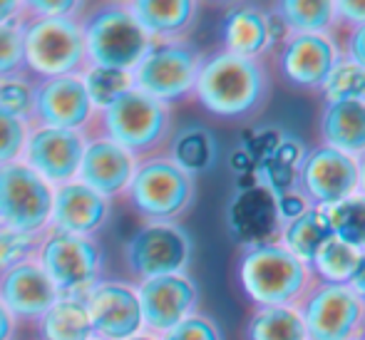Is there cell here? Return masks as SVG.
<instances>
[{"label": "cell", "mask_w": 365, "mask_h": 340, "mask_svg": "<svg viewBox=\"0 0 365 340\" xmlns=\"http://www.w3.org/2000/svg\"><path fill=\"white\" fill-rule=\"evenodd\" d=\"M274 80L264 60L219 53L204 58L194 95L209 115L219 120H246L259 115L271 100Z\"/></svg>", "instance_id": "1"}, {"label": "cell", "mask_w": 365, "mask_h": 340, "mask_svg": "<svg viewBox=\"0 0 365 340\" xmlns=\"http://www.w3.org/2000/svg\"><path fill=\"white\" fill-rule=\"evenodd\" d=\"M239 283L256 308L301 306L316 278L311 266L289 254L279 241L251 244L239 259Z\"/></svg>", "instance_id": "2"}, {"label": "cell", "mask_w": 365, "mask_h": 340, "mask_svg": "<svg viewBox=\"0 0 365 340\" xmlns=\"http://www.w3.org/2000/svg\"><path fill=\"white\" fill-rule=\"evenodd\" d=\"M85 55L92 68L132 72L152 48V38L137 25L127 5H107L82 30Z\"/></svg>", "instance_id": "3"}, {"label": "cell", "mask_w": 365, "mask_h": 340, "mask_svg": "<svg viewBox=\"0 0 365 340\" xmlns=\"http://www.w3.org/2000/svg\"><path fill=\"white\" fill-rule=\"evenodd\" d=\"M202 63L204 55L182 40L152 45L145 60L132 70V87L162 105L184 100L194 92Z\"/></svg>", "instance_id": "4"}, {"label": "cell", "mask_w": 365, "mask_h": 340, "mask_svg": "<svg viewBox=\"0 0 365 340\" xmlns=\"http://www.w3.org/2000/svg\"><path fill=\"white\" fill-rule=\"evenodd\" d=\"M130 202L152 221H172L194 204V177L179 169L172 159H147L135 169Z\"/></svg>", "instance_id": "5"}, {"label": "cell", "mask_w": 365, "mask_h": 340, "mask_svg": "<svg viewBox=\"0 0 365 340\" xmlns=\"http://www.w3.org/2000/svg\"><path fill=\"white\" fill-rule=\"evenodd\" d=\"M105 130L110 142L120 144L135 157L140 152L157 149L169 137L172 112L169 105H162L132 87L105 107Z\"/></svg>", "instance_id": "6"}, {"label": "cell", "mask_w": 365, "mask_h": 340, "mask_svg": "<svg viewBox=\"0 0 365 340\" xmlns=\"http://www.w3.org/2000/svg\"><path fill=\"white\" fill-rule=\"evenodd\" d=\"M25 65L43 77H70L85 65L82 28L70 18H38L23 28Z\"/></svg>", "instance_id": "7"}, {"label": "cell", "mask_w": 365, "mask_h": 340, "mask_svg": "<svg viewBox=\"0 0 365 340\" xmlns=\"http://www.w3.org/2000/svg\"><path fill=\"white\" fill-rule=\"evenodd\" d=\"M53 187L28 164L10 162L0 167V226L35 236L50 224Z\"/></svg>", "instance_id": "8"}, {"label": "cell", "mask_w": 365, "mask_h": 340, "mask_svg": "<svg viewBox=\"0 0 365 340\" xmlns=\"http://www.w3.org/2000/svg\"><path fill=\"white\" fill-rule=\"evenodd\" d=\"M298 311L308 340H356L365 326V303L351 286L313 283Z\"/></svg>", "instance_id": "9"}, {"label": "cell", "mask_w": 365, "mask_h": 340, "mask_svg": "<svg viewBox=\"0 0 365 340\" xmlns=\"http://www.w3.org/2000/svg\"><path fill=\"white\" fill-rule=\"evenodd\" d=\"M127 264L140 281L187 273L192 264V239L174 221H152L130 239Z\"/></svg>", "instance_id": "10"}, {"label": "cell", "mask_w": 365, "mask_h": 340, "mask_svg": "<svg viewBox=\"0 0 365 340\" xmlns=\"http://www.w3.org/2000/svg\"><path fill=\"white\" fill-rule=\"evenodd\" d=\"M293 192L308 206H331L358 194V159L318 144L303 154Z\"/></svg>", "instance_id": "11"}, {"label": "cell", "mask_w": 365, "mask_h": 340, "mask_svg": "<svg viewBox=\"0 0 365 340\" xmlns=\"http://www.w3.org/2000/svg\"><path fill=\"white\" fill-rule=\"evenodd\" d=\"M343 58L338 35H286L276 50V72L293 90H321Z\"/></svg>", "instance_id": "12"}, {"label": "cell", "mask_w": 365, "mask_h": 340, "mask_svg": "<svg viewBox=\"0 0 365 340\" xmlns=\"http://www.w3.org/2000/svg\"><path fill=\"white\" fill-rule=\"evenodd\" d=\"M100 249L85 236L53 231L40 246V269L48 273L58 293H87L100 273Z\"/></svg>", "instance_id": "13"}, {"label": "cell", "mask_w": 365, "mask_h": 340, "mask_svg": "<svg viewBox=\"0 0 365 340\" xmlns=\"http://www.w3.org/2000/svg\"><path fill=\"white\" fill-rule=\"evenodd\" d=\"M142 308V326L159 338L197 313L199 288L187 273L149 278L137 288Z\"/></svg>", "instance_id": "14"}, {"label": "cell", "mask_w": 365, "mask_h": 340, "mask_svg": "<svg viewBox=\"0 0 365 340\" xmlns=\"http://www.w3.org/2000/svg\"><path fill=\"white\" fill-rule=\"evenodd\" d=\"M87 316L92 323V336L102 340H127L140 336L142 308L137 288L125 283H97L87 291Z\"/></svg>", "instance_id": "15"}, {"label": "cell", "mask_w": 365, "mask_h": 340, "mask_svg": "<svg viewBox=\"0 0 365 340\" xmlns=\"http://www.w3.org/2000/svg\"><path fill=\"white\" fill-rule=\"evenodd\" d=\"M85 139L75 130L38 127L25 139V162L48 184H68L77 177L85 152Z\"/></svg>", "instance_id": "16"}, {"label": "cell", "mask_w": 365, "mask_h": 340, "mask_svg": "<svg viewBox=\"0 0 365 340\" xmlns=\"http://www.w3.org/2000/svg\"><path fill=\"white\" fill-rule=\"evenodd\" d=\"M33 115L40 127L80 130L92 117V102L82 77H50L33 90Z\"/></svg>", "instance_id": "17"}, {"label": "cell", "mask_w": 365, "mask_h": 340, "mask_svg": "<svg viewBox=\"0 0 365 340\" xmlns=\"http://www.w3.org/2000/svg\"><path fill=\"white\" fill-rule=\"evenodd\" d=\"M221 40H224V53L249 60H264V55L284 40V33L271 10L246 3L236 5L224 15Z\"/></svg>", "instance_id": "18"}, {"label": "cell", "mask_w": 365, "mask_h": 340, "mask_svg": "<svg viewBox=\"0 0 365 340\" xmlns=\"http://www.w3.org/2000/svg\"><path fill=\"white\" fill-rule=\"evenodd\" d=\"M58 298V288L35 261L25 259L0 273V303L8 308L10 316L25 321L43 318Z\"/></svg>", "instance_id": "19"}, {"label": "cell", "mask_w": 365, "mask_h": 340, "mask_svg": "<svg viewBox=\"0 0 365 340\" xmlns=\"http://www.w3.org/2000/svg\"><path fill=\"white\" fill-rule=\"evenodd\" d=\"M135 169L137 162L127 149H122L110 139H97V142L87 144L82 152L77 182L90 187L100 197H115L130 187Z\"/></svg>", "instance_id": "20"}, {"label": "cell", "mask_w": 365, "mask_h": 340, "mask_svg": "<svg viewBox=\"0 0 365 340\" xmlns=\"http://www.w3.org/2000/svg\"><path fill=\"white\" fill-rule=\"evenodd\" d=\"M229 219L231 229L246 241V246L279 241L281 226H284L279 216V194L264 182L251 184L234 199Z\"/></svg>", "instance_id": "21"}, {"label": "cell", "mask_w": 365, "mask_h": 340, "mask_svg": "<svg viewBox=\"0 0 365 340\" xmlns=\"http://www.w3.org/2000/svg\"><path fill=\"white\" fill-rule=\"evenodd\" d=\"M107 219V199L80 182H68L53 192L50 224L55 231L73 236H90Z\"/></svg>", "instance_id": "22"}, {"label": "cell", "mask_w": 365, "mask_h": 340, "mask_svg": "<svg viewBox=\"0 0 365 340\" xmlns=\"http://www.w3.org/2000/svg\"><path fill=\"white\" fill-rule=\"evenodd\" d=\"M318 135L326 147L361 159L365 154V100L323 105Z\"/></svg>", "instance_id": "23"}, {"label": "cell", "mask_w": 365, "mask_h": 340, "mask_svg": "<svg viewBox=\"0 0 365 340\" xmlns=\"http://www.w3.org/2000/svg\"><path fill=\"white\" fill-rule=\"evenodd\" d=\"M130 15L142 30L154 40L172 43L179 40L194 25L199 5L192 0H135L127 3Z\"/></svg>", "instance_id": "24"}, {"label": "cell", "mask_w": 365, "mask_h": 340, "mask_svg": "<svg viewBox=\"0 0 365 340\" xmlns=\"http://www.w3.org/2000/svg\"><path fill=\"white\" fill-rule=\"evenodd\" d=\"M271 15L286 35H336V0H279Z\"/></svg>", "instance_id": "25"}, {"label": "cell", "mask_w": 365, "mask_h": 340, "mask_svg": "<svg viewBox=\"0 0 365 340\" xmlns=\"http://www.w3.org/2000/svg\"><path fill=\"white\" fill-rule=\"evenodd\" d=\"M328 239H333V231L321 206H306L296 219L281 226L279 234V244L308 266Z\"/></svg>", "instance_id": "26"}, {"label": "cell", "mask_w": 365, "mask_h": 340, "mask_svg": "<svg viewBox=\"0 0 365 340\" xmlns=\"http://www.w3.org/2000/svg\"><path fill=\"white\" fill-rule=\"evenodd\" d=\"M363 251L346 244L341 239H328L311 261V273L316 283L328 286H351L358 266H361Z\"/></svg>", "instance_id": "27"}, {"label": "cell", "mask_w": 365, "mask_h": 340, "mask_svg": "<svg viewBox=\"0 0 365 340\" xmlns=\"http://www.w3.org/2000/svg\"><path fill=\"white\" fill-rule=\"evenodd\" d=\"M246 340H308L298 306L256 308L246 323Z\"/></svg>", "instance_id": "28"}, {"label": "cell", "mask_w": 365, "mask_h": 340, "mask_svg": "<svg viewBox=\"0 0 365 340\" xmlns=\"http://www.w3.org/2000/svg\"><path fill=\"white\" fill-rule=\"evenodd\" d=\"M40 333L45 340H90L92 323L85 301L80 298H58L50 311L40 318Z\"/></svg>", "instance_id": "29"}, {"label": "cell", "mask_w": 365, "mask_h": 340, "mask_svg": "<svg viewBox=\"0 0 365 340\" xmlns=\"http://www.w3.org/2000/svg\"><path fill=\"white\" fill-rule=\"evenodd\" d=\"M333 236L365 251V197L353 194L338 204L321 206Z\"/></svg>", "instance_id": "30"}, {"label": "cell", "mask_w": 365, "mask_h": 340, "mask_svg": "<svg viewBox=\"0 0 365 340\" xmlns=\"http://www.w3.org/2000/svg\"><path fill=\"white\" fill-rule=\"evenodd\" d=\"M318 92L323 95V102H326V105H333V102L365 100V70L361 65L351 63L348 58H341Z\"/></svg>", "instance_id": "31"}, {"label": "cell", "mask_w": 365, "mask_h": 340, "mask_svg": "<svg viewBox=\"0 0 365 340\" xmlns=\"http://www.w3.org/2000/svg\"><path fill=\"white\" fill-rule=\"evenodd\" d=\"M172 159L179 169H184L187 174H197L212 164L214 159V142L209 137V132L204 130H189L184 135L177 137L172 147Z\"/></svg>", "instance_id": "32"}, {"label": "cell", "mask_w": 365, "mask_h": 340, "mask_svg": "<svg viewBox=\"0 0 365 340\" xmlns=\"http://www.w3.org/2000/svg\"><path fill=\"white\" fill-rule=\"evenodd\" d=\"M82 85H85L92 107H102L105 110L120 95L132 90V72L112 68H90L85 72V77H82Z\"/></svg>", "instance_id": "33"}, {"label": "cell", "mask_w": 365, "mask_h": 340, "mask_svg": "<svg viewBox=\"0 0 365 340\" xmlns=\"http://www.w3.org/2000/svg\"><path fill=\"white\" fill-rule=\"evenodd\" d=\"M0 110L23 120L33 112V87L18 77H0Z\"/></svg>", "instance_id": "34"}, {"label": "cell", "mask_w": 365, "mask_h": 340, "mask_svg": "<svg viewBox=\"0 0 365 340\" xmlns=\"http://www.w3.org/2000/svg\"><path fill=\"white\" fill-rule=\"evenodd\" d=\"M28 139V127L20 117H13L0 110V167L20 157Z\"/></svg>", "instance_id": "35"}, {"label": "cell", "mask_w": 365, "mask_h": 340, "mask_svg": "<svg viewBox=\"0 0 365 340\" xmlns=\"http://www.w3.org/2000/svg\"><path fill=\"white\" fill-rule=\"evenodd\" d=\"M25 65L23 55V28L18 25H0V77H10V72H15Z\"/></svg>", "instance_id": "36"}, {"label": "cell", "mask_w": 365, "mask_h": 340, "mask_svg": "<svg viewBox=\"0 0 365 340\" xmlns=\"http://www.w3.org/2000/svg\"><path fill=\"white\" fill-rule=\"evenodd\" d=\"M159 340H224L219 326L212 318L202 316V313H194L187 321H182L177 328H172L169 333H164Z\"/></svg>", "instance_id": "37"}, {"label": "cell", "mask_w": 365, "mask_h": 340, "mask_svg": "<svg viewBox=\"0 0 365 340\" xmlns=\"http://www.w3.org/2000/svg\"><path fill=\"white\" fill-rule=\"evenodd\" d=\"M30 249H33V236L18 234V231H10L5 226H0V269L5 271L13 264L25 261Z\"/></svg>", "instance_id": "38"}, {"label": "cell", "mask_w": 365, "mask_h": 340, "mask_svg": "<svg viewBox=\"0 0 365 340\" xmlns=\"http://www.w3.org/2000/svg\"><path fill=\"white\" fill-rule=\"evenodd\" d=\"M365 25V0H336V30Z\"/></svg>", "instance_id": "39"}, {"label": "cell", "mask_w": 365, "mask_h": 340, "mask_svg": "<svg viewBox=\"0 0 365 340\" xmlns=\"http://www.w3.org/2000/svg\"><path fill=\"white\" fill-rule=\"evenodd\" d=\"M341 43V50H343V58H348L351 63L361 65L365 70V25L361 28H353V30H346V38L338 40Z\"/></svg>", "instance_id": "40"}, {"label": "cell", "mask_w": 365, "mask_h": 340, "mask_svg": "<svg viewBox=\"0 0 365 340\" xmlns=\"http://www.w3.org/2000/svg\"><path fill=\"white\" fill-rule=\"evenodd\" d=\"M23 8H33L38 18H70V13L80 8V3L75 0H33Z\"/></svg>", "instance_id": "41"}, {"label": "cell", "mask_w": 365, "mask_h": 340, "mask_svg": "<svg viewBox=\"0 0 365 340\" xmlns=\"http://www.w3.org/2000/svg\"><path fill=\"white\" fill-rule=\"evenodd\" d=\"M20 8H23V3H15V0H0V25L13 23V18L18 15Z\"/></svg>", "instance_id": "42"}, {"label": "cell", "mask_w": 365, "mask_h": 340, "mask_svg": "<svg viewBox=\"0 0 365 340\" xmlns=\"http://www.w3.org/2000/svg\"><path fill=\"white\" fill-rule=\"evenodd\" d=\"M351 288L358 293V298H361V301L365 303V251H363L361 266H358L356 276H353V281H351Z\"/></svg>", "instance_id": "43"}, {"label": "cell", "mask_w": 365, "mask_h": 340, "mask_svg": "<svg viewBox=\"0 0 365 340\" xmlns=\"http://www.w3.org/2000/svg\"><path fill=\"white\" fill-rule=\"evenodd\" d=\"M10 336H13V316L0 303V340H10Z\"/></svg>", "instance_id": "44"}, {"label": "cell", "mask_w": 365, "mask_h": 340, "mask_svg": "<svg viewBox=\"0 0 365 340\" xmlns=\"http://www.w3.org/2000/svg\"><path fill=\"white\" fill-rule=\"evenodd\" d=\"M358 194L365 197V154L358 159Z\"/></svg>", "instance_id": "45"}, {"label": "cell", "mask_w": 365, "mask_h": 340, "mask_svg": "<svg viewBox=\"0 0 365 340\" xmlns=\"http://www.w3.org/2000/svg\"><path fill=\"white\" fill-rule=\"evenodd\" d=\"M127 340H159V338H154V336H132V338H127Z\"/></svg>", "instance_id": "46"}, {"label": "cell", "mask_w": 365, "mask_h": 340, "mask_svg": "<svg viewBox=\"0 0 365 340\" xmlns=\"http://www.w3.org/2000/svg\"><path fill=\"white\" fill-rule=\"evenodd\" d=\"M356 340H365V326L361 328V333H358V338Z\"/></svg>", "instance_id": "47"}]
</instances>
